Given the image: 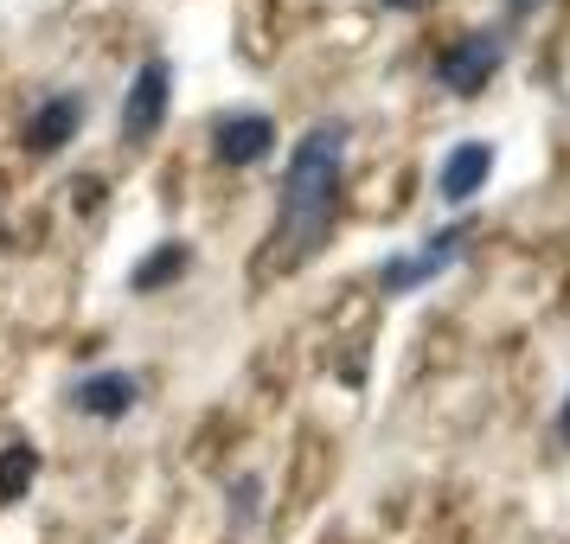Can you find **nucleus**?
Masks as SVG:
<instances>
[{
    "instance_id": "obj_11",
    "label": "nucleus",
    "mask_w": 570,
    "mask_h": 544,
    "mask_svg": "<svg viewBox=\"0 0 570 544\" xmlns=\"http://www.w3.org/2000/svg\"><path fill=\"white\" fill-rule=\"evenodd\" d=\"M263 506V481L257 474H237L232 481V513H237V525H250V513Z\"/></svg>"
},
{
    "instance_id": "obj_13",
    "label": "nucleus",
    "mask_w": 570,
    "mask_h": 544,
    "mask_svg": "<svg viewBox=\"0 0 570 544\" xmlns=\"http://www.w3.org/2000/svg\"><path fill=\"white\" fill-rule=\"evenodd\" d=\"M391 7H416V0H391Z\"/></svg>"
},
{
    "instance_id": "obj_1",
    "label": "nucleus",
    "mask_w": 570,
    "mask_h": 544,
    "mask_svg": "<svg viewBox=\"0 0 570 544\" xmlns=\"http://www.w3.org/2000/svg\"><path fill=\"white\" fill-rule=\"evenodd\" d=\"M340 160H346V129H340V122H321V129H308L302 141H295L263 276H269V269H295L302 257L321 250V237H327L334 206H340Z\"/></svg>"
},
{
    "instance_id": "obj_14",
    "label": "nucleus",
    "mask_w": 570,
    "mask_h": 544,
    "mask_svg": "<svg viewBox=\"0 0 570 544\" xmlns=\"http://www.w3.org/2000/svg\"><path fill=\"white\" fill-rule=\"evenodd\" d=\"M519 7H532V0H519Z\"/></svg>"
},
{
    "instance_id": "obj_7",
    "label": "nucleus",
    "mask_w": 570,
    "mask_h": 544,
    "mask_svg": "<svg viewBox=\"0 0 570 544\" xmlns=\"http://www.w3.org/2000/svg\"><path fill=\"white\" fill-rule=\"evenodd\" d=\"M488 174H493V148H488V141H462L455 155L442 160L436 192L449 199V206H462V199H474V192L488 186Z\"/></svg>"
},
{
    "instance_id": "obj_2",
    "label": "nucleus",
    "mask_w": 570,
    "mask_h": 544,
    "mask_svg": "<svg viewBox=\"0 0 570 544\" xmlns=\"http://www.w3.org/2000/svg\"><path fill=\"white\" fill-rule=\"evenodd\" d=\"M167 109H174V65L167 58H141L129 90H122V141L148 148L160 135V122H167Z\"/></svg>"
},
{
    "instance_id": "obj_5",
    "label": "nucleus",
    "mask_w": 570,
    "mask_h": 544,
    "mask_svg": "<svg viewBox=\"0 0 570 544\" xmlns=\"http://www.w3.org/2000/svg\"><path fill=\"white\" fill-rule=\"evenodd\" d=\"M141 404V378L135 372H83L78 385H71V411L78 416H97V423H122V416Z\"/></svg>"
},
{
    "instance_id": "obj_6",
    "label": "nucleus",
    "mask_w": 570,
    "mask_h": 544,
    "mask_svg": "<svg viewBox=\"0 0 570 544\" xmlns=\"http://www.w3.org/2000/svg\"><path fill=\"white\" fill-rule=\"evenodd\" d=\"M493 71H500V39H493V32H468L462 46H449V52L436 58V83L455 90V97L481 90Z\"/></svg>"
},
{
    "instance_id": "obj_12",
    "label": "nucleus",
    "mask_w": 570,
    "mask_h": 544,
    "mask_svg": "<svg viewBox=\"0 0 570 544\" xmlns=\"http://www.w3.org/2000/svg\"><path fill=\"white\" fill-rule=\"evenodd\" d=\"M558 442H570V404H564V416H558Z\"/></svg>"
},
{
    "instance_id": "obj_10",
    "label": "nucleus",
    "mask_w": 570,
    "mask_h": 544,
    "mask_svg": "<svg viewBox=\"0 0 570 544\" xmlns=\"http://www.w3.org/2000/svg\"><path fill=\"white\" fill-rule=\"evenodd\" d=\"M39 448H32V442H7V448H0V506H20V500H27L32 493V481H39Z\"/></svg>"
},
{
    "instance_id": "obj_4",
    "label": "nucleus",
    "mask_w": 570,
    "mask_h": 544,
    "mask_svg": "<svg viewBox=\"0 0 570 544\" xmlns=\"http://www.w3.org/2000/svg\"><path fill=\"white\" fill-rule=\"evenodd\" d=\"M83 116H90V103H83L78 90H52V97L20 122V148H27V155H65V148L78 141Z\"/></svg>"
},
{
    "instance_id": "obj_3",
    "label": "nucleus",
    "mask_w": 570,
    "mask_h": 544,
    "mask_svg": "<svg viewBox=\"0 0 570 544\" xmlns=\"http://www.w3.org/2000/svg\"><path fill=\"white\" fill-rule=\"evenodd\" d=\"M276 155V122L263 109H232L212 122V160L218 167H257Z\"/></svg>"
},
{
    "instance_id": "obj_8",
    "label": "nucleus",
    "mask_w": 570,
    "mask_h": 544,
    "mask_svg": "<svg viewBox=\"0 0 570 544\" xmlns=\"http://www.w3.org/2000/svg\"><path fill=\"white\" fill-rule=\"evenodd\" d=\"M455 244H462V231H442L430 250H416V257H404V263H391L385 269V295H404V288H416V283H430L442 263L455 257Z\"/></svg>"
},
{
    "instance_id": "obj_9",
    "label": "nucleus",
    "mask_w": 570,
    "mask_h": 544,
    "mask_svg": "<svg viewBox=\"0 0 570 544\" xmlns=\"http://www.w3.org/2000/svg\"><path fill=\"white\" fill-rule=\"evenodd\" d=\"M186 269H193V250H186V244H160L155 257H141L129 269V288H135V295H160V288L180 283Z\"/></svg>"
}]
</instances>
